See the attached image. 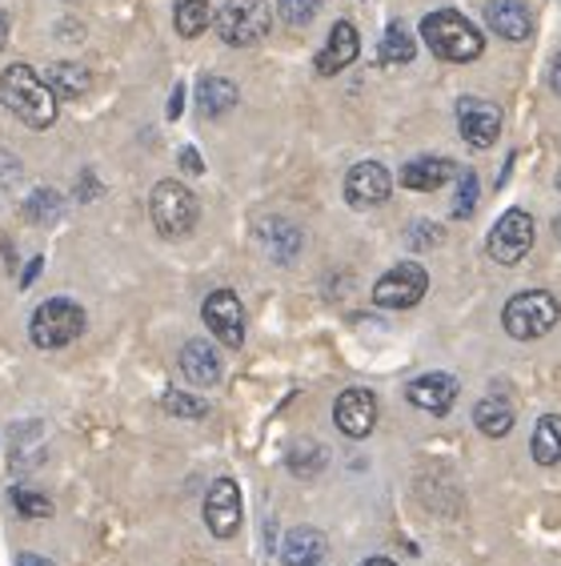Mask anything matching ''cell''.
Instances as JSON below:
<instances>
[{
    "instance_id": "obj_1",
    "label": "cell",
    "mask_w": 561,
    "mask_h": 566,
    "mask_svg": "<svg viewBox=\"0 0 561 566\" xmlns=\"http://www.w3.org/2000/svg\"><path fill=\"white\" fill-rule=\"evenodd\" d=\"M0 101L21 117L29 129H49L56 120V93L44 76H36L29 65H9L0 73Z\"/></svg>"
},
{
    "instance_id": "obj_2",
    "label": "cell",
    "mask_w": 561,
    "mask_h": 566,
    "mask_svg": "<svg viewBox=\"0 0 561 566\" xmlns=\"http://www.w3.org/2000/svg\"><path fill=\"white\" fill-rule=\"evenodd\" d=\"M421 36H425V44H430L442 61H449V65H469V61H477L481 49H486L481 33L454 9L430 12V17L421 21Z\"/></svg>"
},
{
    "instance_id": "obj_3",
    "label": "cell",
    "mask_w": 561,
    "mask_h": 566,
    "mask_svg": "<svg viewBox=\"0 0 561 566\" xmlns=\"http://www.w3.org/2000/svg\"><path fill=\"white\" fill-rule=\"evenodd\" d=\"M558 317H561L558 297L546 294V290H526V294L509 297L506 302L501 326H506L509 338L533 342V338H546V334L558 326Z\"/></svg>"
},
{
    "instance_id": "obj_4",
    "label": "cell",
    "mask_w": 561,
    "mask_h": 566,
    "mask_svg": "<svg viewBox=\"0 0 561 566\" xmlns=\"http://www.w3.org/2000/svg\"><path fill=\"white\" fill-rule=\"evenodd\" d=\"M81 329H85V310L68 297H49L44 305H36L33 322H29V338L41 349H61L81 338Z\"/></svg>"
},
{
    "instance_id": "obj_5",
    "label": "cell",
    "mask_w": 561,
    "mask_h": 566,
    "mask_svg": "<svg viewBox=\"0 0 561 566\" xmlns=\"http://www.w3.org/2000/svg\"><path fill=\"white\" fill-rule=\"evenodd\" d=\"M149 213H152V226L161 238H189L201 218V209H197V197L181 186V181H161V186L152 189L149 197Z\"/></svg>"
},
{
    "instance_id": "obj_6",
    "label": "cell",
    "mask_w": 561,
    "mask_h": 566,
    "mask_svg": "<svg viewBox=\"0 0 561 566\" xmlns=\"http://www.w3.org/2000/svg\"><path fill=\"white\" fill-rule=\"evenodd\" d=\"M269 4L265 0H225V9L216 12V33L233 49H248L269 36Z\"/></svg>"
},
{
    "instance_id": "obj_7",
    "label": "cell",
    "mask_w": 561,
    "mask_h": 566,
    "mask_svg": "<svg viewBox=\"0 0 561 566\" xmlns=\"http://www.w3.org/2000/svg\"><path fill=\"white\" fill-rule=\"evenodd\" d=\"M425 290H430V273L421 270L417 262H401L373 285V302L381 310H413L425 297Z\"/></svg>"
},
{
    "instance_id": "obj_8",
    "label": "cell",
    "mask_w": 561,
    "mask_h": 566,
    "mask_svg": "<svg viewBox=\"0 0 561 566\" xmlns=\"http://www.w3.org/2000/svg\"><path fill=\"white\" fill-rule=\"evenodd\" d=\"M529 250H533V218L526 209L501 213V221L489 229V258L501 265H518Z\"/></svg>"
},
{
    "instance_id": "obj_9",
    "label": "cell",
    "mask_w": 561,
    "mask_h": 566,
    "mask_svg": "<svg viewBox=\"0 0 561 566\" xmlns=\"http://www.w3.org/2000/svg\"><path fill=\"white\" fill-rule=\"evenodd\" d=\"M205 326L216 334V342H225L229 349H237L245 342V310H241L233 290H216L205 297Z\"/></svg>"
},
{
    "instance_id": "obj_10",
    "label": "cell",
    "mask_w": 561,
    "mask_h": 566,
    "mask_svg": "<svg viewBox=\"0 0 561 566\" xmlns=\"http://www.w3.org/2000/svg\"><path fill=\"white\" fill-rule=\"evenodd\" d=\"M389 193H393V174H389L385 165L361 161V165H353V169H349V177H346V201L353 209L381 206Z\"/></svg>"
},
{
    "instance_id": "obj_11",
    "label": "cell",
    "mask_w": 561,
    "mask_h": 566,
    "mask_svg": "<svg viewBox=\"0 0 561 566\" xmlns=\"http://www.w3.org/2000/svg\"><path fill=\"white\" fill-rule=\"evenodd\" d=\"M334 418H337V430L346 438H369L373 426H378V398H373V390L353 386V390H346L337 398Z\"/></svg>"
},
{
    "instance_id": "obj_12",
    "label": "cell",
    "mask_w": 561,
    "mask_h": 566,
    "mask_svg": "<svg viewBox=\"0 0 561 566\" xmlns=\"http://www.w3.org/2000/svg\"><path fill=\"white\" fill-rule=\"evenodd\" d=\"M410 402L417 406V410H425V415L433 418H445L449 410H454L457 394H462V381L454 378V374H421V378L410 381Z\"/></svg>"
},
{
    "instance_id": "obj_13",
    "label": "cell",
    "mask_w": 561,
    "mask_h": 566,
    "mask_svg": "<svg viewBox=\"0 0 561 566\" xmlns=\"http://www.w3.org/2000/svg\"><path fill=\"white\" fill-rule=\"evenodd\" d=\"M205 523L216 538H233L241 531V491L233 479H216L205 499Z\"/></svg>"
},
{
    "instance_id": "obj_14",
    "label": "cell",
    "mask_w": 561,
    "mask_h": 566,
    "mask_svg": "<svg viewBox=\"0 0 561 566\" xmlns=\"http://www.w3.org/2000/svg\"><path fill=\"white\" fill-rule=\"evenodd\" d=\"M457 129L474 149H489L497 142V133H501V109L489 105V101L465 97L457 105Z\"/></svg>"
},
{
    "instance_id": "obj_15",
    "label": "cell",
    "mask_w": 561,
    "mask_h": 566,
    "mask_svg": "<svg viewBox=\"0 0 561 566\" xmlns=\"http://www.w3.org/2000/svg\"><path fill=\"white\" fill-rule=\"evenodd\" d=\"M357 53H361V36H357V29L349 21H337L334 33H329V44H325L321 56H317V73L321 76L341 73L346 65H353Z\"/></svg>"
},
{
    "instance_id": "obj_16",
    "label": "cell",
    "mask_w": 561,
    "mask_h": 566,
    "mask_svg": "<svg viewBox=\"0 0 561 566\" xmlns=\"http://www.w3.org/2000/svg\"><path fill=\"white\" fill-rule=\"evenodd\" d=\"M486 21L497 36H506V41H526L533 33V17L521 0H489L486 9Z\"/></svg>"
},
{
    "instance_id": "obj_17",
    "label": "cell",
    "mask_w": 561,
    "mask_h": 566,
    "mask_svg": "<svg viewBox=\"0 0 561 566\" xmlns=\"http://www.w3.org/2000/svg\"><path fill=\"white\" fill-rule=\"evenodd\" d=\"M325 534L317 526H297V531L285 534L280 543V563L285 566H321L325 558Z\"/></svg>"
},
{
    "instance_id": "obj_18",
    "label": "cell",
    "mask_w": 561,
    "mask_h": 566,
    "mask_svg": "<svg viewBox=\"0 0 561 566\" xmlns=\"http://www.w3.org/2000/svg\"><path fill=\"white\" fill-rule=\"evenodd\" d=\"M181 374L193 386H216L221 381V354H216L209 342L193 338V342H184L181 349Z\"/></svg>"
},
{
    "instance_id": "obj_19",
    "label": "cell",
    "mask_w": 561,
    "mask_h": 566,
    "mask_svg": "<svg viewBox=\"0 0 561 566\" xmlns=\"http://www.w3.org/2000/svg\"><path fill=\"white\" fill-rule=\"evenodd\" d=\"M457 174L454 161H445V157H417L401 169V186L413 189V193H433V189H442L449 177Z\"/></svg>"
},
{
    "instance_id": "obj_20",
    "label": "cell",
    "mask_w": 561,
    "mask_h": 566,
    "mask_svg": "<svg viewBox=\"0 0 561 566\" xmlns=\"http://www.w3.org/2000/svg\"><path fill=\"white\" fill-rule=\"evenodd\" d=\"M237 105V85L225 81V76H201V85H197V109L205 113V117H221Z\"/></svg>"
},
{
    "instance_id": "obj_21",
    "label": "cell",
    "mask_w": 561,
    "mask_h": 566,
    "mask_svg": "<svg viewBox=\"0 0 561 566\" xmlns=\"http://www.w3.org/2000/svg\"><path fill=\"white\" fill-rule=\"evenodd\" d=\"M474 426L486 438H506L514 430V406L506 398H481L474 406Z\"/></svg>"
},
{
    "instance_id": "obj_22",
    "label": "cell",
    "mask_w": 561,
    "mask_h": 566,
    "mask_svg": "<svg viewBox=\"0 0 561 566\" xmlns=\"http://www.w3.org/2000/svg\"><path fill=\"white\" fill-rule=\"evenodd\" d=\"M533 458L541 467H558L561 462V415H546L533 430Z\"/></svg>"
},
{
    "instance_id": "obj_23",
    "label": "cell",
    "mask_w": 561,
    "mask_h": 566,
    "mask_svg": "<svg viewBox=\"0 0 561 566\" xmlns=\"http://www.w3.org/2000/svg\"><path fill=\"white\" fill-rule=\"evenodd\" d=\"M88 85H93V76H88L85 65H53L49 69V88H53L56 97H85Z\"/></svg>"
},
{
    "instance_id": "obj_24",
    "label": "cell",
    "mask_w": 561,
    "mask_h": 566,
    "mask_svg": "<svg viewBox=\"0 0 561 566\" xmlns=\"http://www.w3.org/2000/svg\"><path fill=\"white\" fill-rule=\"evenodd\" d=\"M209 17H213L209 0H177L173 4V24L181 36H201L209 29Z\"/></svg>"
},
{
    "instance_id": "obj_25",
    "label": "cell",
    "mask_w": 561,
    "mask_h": 566,
    "mask_svg": "<svg viewBox=\"0 0 561 566\" xmlns=\"http://www.w3.org/2000/svg\"><path fill=\"white\" fill-rule=\"evenodd\" d=\"M413 53H417V44H413L410 29L401 21H393L385 29V36H381V61H385V65H410Z\"/></svg>"
},
{
    "instance_id": "obj_26",
    "label": "cell",
    "mask_w": 561,
    "mask_h": 566,
    "mask_svg": "<svg viewBox=\"0 0 561 566\" xmlns=\"http://www.w3.org/2000/svg\"><path fill=\"white\" fill-rule=\"evenodd\" d=\"M269 233H265V245H269V253L277 258V262H289L293 253L301 250V233L289 226V221H269Z\"/></svg>"
},
{
    "instance_id": "obj_27",
    "label": "cell",
    "mask_w": 561,
    "mask_h": 566,
    "mask_svg": "<svg viewBox=\"0 0 561 566\" xmlns=\"http://www.w3.org/2000/svg\"><path fill=\"white\" fill-rule=\"evenodd\" d=\"M61 209H65V201H61V193H56V189H36V193L24 201V218L49 226V221L61 218Z\"/></svg>"
},
{
    "instance_id": "obj_28",
    "label": "cell",
    "mask_w": 561,
    "mask_h": 566,
    "mask_svg": "<svg viewBox=\"0 0 561 566\" xmlns=\"http://www.w3.org/2000/svg\"><path fill=\"white\" fill-rule=\"evenodd\" d=\"M477 193H481L477 174L474 169H462V181H457V197H454V218H474Z\"/></svg>"
},
{
    "instance_id": "obj_29",
    "label": "cell",
    "mask_w": 561,
    "mask_h": 566,
    "mask_svg": "<svg viewBox=\"0 0 561 566\" xmlns=\"http://www.w3.org/2000/svg\"><path fill=\"white\" fill-rule=\"evenodd\" d=\"M277 12L285 17V24L293 29H305L321 12V0H277Z\"/></svg>"
},
{
    "instance_id": "obj_30",
    "label": "cell",
    "mask_w": 561,
    "mask_h": 566,
    "mask_svg": "<svg viewBox=\"0 0 561 566\" xmlns=\"http://www.w3.org/2000/svg\"><path fill=\"white\" fill-rule=\"evenodd\" d=\"M161 406L169 410V415H177V418H205V402H201V398H193V394L165 390Z\"/></svg>"
},
{
    "instance_id": "obj_31",
    "label": "cell",
    "mask_w": 561,
    "mask_h": 566,
    "mask_svg": "<svg viewBox=\"0 0 561 566\" xmlns=\"http://www.w3.org/2000/svg\"><path fill=\"white\" fill-rule=\"evenodd\" d=\"M12 502H17V511H21L24 518H49V514H53V502L36 491H24V486L12 491Z\"/></svg>"
},
{
    "instance_id": "obj_32",
    "label": "cell",
    "mask_w": 561,
    "mask_h": 566,
    "mask_svg": "<svg viewBox=\"0 0 561 566\" xmlns=\"http://www.w3.org/2000/svg\"><path fill=\"white\" fill-rule=\"evenodd\" d=\"M437 241H442V226H425V221H417V226L410 229L413 250H430V245H437Z\"/></svg>"
},
{
    "instance_id": "obj_33",
    "label": "cell",
    "mask_w": 561,
    "mask_h": 566,
    "mask_svg": "<svg viewBox=\"0 0 561 566\" xmlns=\"http://www.w3.org/2000/svg\"><path fill=\"white\" fill-rule=\"evenodd\" d=\"M181 169L184 174H205V161L197 157V149H181Z\"/></svg>"
},
{
    "instance_id": "obj_34",
    "label": "cell",
    "mask_w": 561,
    "mask_h": 566,
    "mask_svg": "<svg viewBox=\"0 0 561 566\" xmlns=\"http://www.w3.org/2000/svg\"><path fill=\"white\" fill-rule=\"evenodd\" d=\"M181 105H184V88L177 85V88H173V97H169V117H173V120L181 117Z\"/></svg>"
},
{
    "instance_id": "obj_35",
    "label": "cell",
    "mask_w": 561,
    "mask_h": 566,
    "mask_svg": "<svg viewBox=\"0 0 561 566\" xmlns=\"http://www.w3.org/2000/svg\"><path fill=\"white\" fill-rule=\"evenodd\" d=\"M550 85H553V93H561V53L553 56V69H550Z\"/></svg>"
},
{
    "instance_id": "obj_36",
    "label": "cell",
    "mask_w": 561,
    "mask_h": 566,
    "mask_svg": "<svg viewBox=\"0 0 561 566\" xmlns=\"http://www.w3.org/2000/svg\"><path fill=\"white\" fill-rule=\"evenodd\" d=\"M36 273H41V258H33V262H29V270H24L21 285H33V282H36Z\"/></svg>"
},
{
    "instance_id": "obj_37",
    "label": "cell",
    "mask_w": 561,
    "mask_h": 566,
    "mask_svg": "<svg viewBox=\"0 0 561 566\" xmlns=\"http://www.w3.org/2000/svg\"><path fill=\"white\" fill-rule=\"evenodd\" d=\"M17 566H53L44 555H21L17 558Z\"/></svg>"
},
{
    "instance_id": "obj_38",
    "label": "cell",
    "mask_w": 561,
    "mask_h": 566,
    "mask_svg": "<svg viewBox=\"0 0 561 566\" xmlns=\"http://www.w3.org/2000/svg\"><path fill=\"white\" fill-rule=\"evenodd\" d=\"M4 41H9V17L0 12V49H4Z\"/></svg>"
},
{
    "instance_id": "obj_39",
    "label": "cell",
    "mask_w": 561,
    "mask_h": 566,
    "mask_svg": "<svg viewBox=\"0 0 561 566\" xmlns=\"http://www.w3.org/2000/svg\"><path fill=\"white\" fill-rule=\"evenodd\" d=\"M361 566H398V563H393V558H366Z\"/></svg>"
},
{
    "instance_id": "obj_40",
    "label": "cell",
    "mask_w": 561,
    "mask_h": 566,
    "mask_svg": "<svg viewBox=\"0 0 561 566\" xmlns=\"http://www.w3.org/2000/svg\"><path fill=\"white\" fill-rule=\"evenodd\" d=\"M553 229H558V233H561V221H553Z\"/></svg>"
},
{
    "instance_id": "obj_41",
    "label": "cell",
    "mask_w": 561,
    "mask_h": 566,
    "mask_svg": "<svg viewBox=\"0 0 561 566\" xmlns=\"http://www.w3.org/2000/svg\"><path fill=\"white\" fill-rule=\"evenodd\" d=\"M558 189H561V169H558Z\"/></svg>"
}]
</instances>
